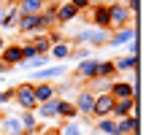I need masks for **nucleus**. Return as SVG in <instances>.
Returning <instances> with one entry per match:
<instances>
[{
    "mask_svg": "<svg viewBox=\"0 0 157 135\" xmlns=\"http://www.w3.org/2000/svg\"><path fill=\"white\" fill-rule=\"evenodd\" d=\"M44 6H46V0H19L16 3L19 14H41Z\"/></svg>",
    "mask_w": 157,
    "mask_h": 135,
    "instance_id": "nucleus-25",
    "label": "nucleus"
},
{
    "mask_svg": "<svg viewBox=\"0 0 157 135\" xmlns=\"http://www.w3.org/2000/svg\"><path fill=\"white\" fill-rule=\"evenodd\" d=\"M127 8H130V14H133V19H138V11H141V0H122Z\"/></svg>",
    "mask_w": 157,
    "mask_h": 135,
    "instance_id": "nucleus-34",
    "label": "nucleus"
},
{
    "mask_svg": "<svg viewBox=\"0 0 157 135\" xmlns=\"http://www.w3.org/2000/svg\"><path fill=\"white\" fill-rule=\"evenodd\" d=\"M133 38H138V22H130V24L119 27V30H111L106 46H127Z\"/></svg>",
    "mask_w": 157,
    "mask_h": 135,
    "instance_id": "nucleus-4",
    "label": "nucleus"
},
{
    "mask_svg": "<svg viewBox=\"0 0 157 135\" xmlns=\"http://www.w3.org/2000/svg\"><path fill=\"white\" fill-rule=\"evenodd\" d=\"M71 57H73V60H87V57H92V49H90V46H84V49H73V51H71Z\"/></svg>",
    "mask_w": 157,
    "mask_h": 135,
    "instance_id": "nucleus-33",
    "label": "nucleus"
},
{
    "mask_svg": "<svg viewBox=\"0 0 157 135\" xmlns=\"http://www.w3.org/2000/svg\"><path fill=\"white\" fill-rule=\"evenodd\" d=\"M22 68H27V70H38V68H46L49 65V54H35V57H30V60L19 62Z\"/></svg>",
    "mask_w": 157,
    "mask_h": 135,
    "instance_id": "nucleus-28",
    "label": "nucleus"
},
{
    "mask_svg": "<svg viewBox=\"0 0 157 135\" xmlns=\"http://www.w3.org/2000/svg\"><path fill=\"white\" fill-rule=\"evenodd\" d=\"M57 130H60V135H84L76 119H71V122H60V124H57Z\"/></svg>",
    "mask_w": 157,
    "mask_h": 135,
    "instance_id": "nucleus-29",
    "label": "nucleus"
},
{
    "mask_svg": "<svg viewBox=\"0 0 157 135\" xmlns=\"http://www.w3.org/2000/svg\"><path fill=\"white\" fill-rule=\"evenodd\" d=\"M98 3H103V6H111V3H117V0H98Z\"/></svg>",
    "mask_w": 157,
    "mask_h": 135,
    "instance_id": "nucleus-41",
    "label": "nucleus"
},
{
    "mask_svg": "<svg viewBox=\"0 0 157 135\" xmlns=\"http://www.w3.org/2000/svg\"><path fill=\"white\" fill-rule=\"evenodd\" d=\"M109 95L114 100H127V97H138V89H136L130 81H125V78H117V81H111Z\"/></svg>",
    "mask_w": 157,
    "mask_h": 135,
    "instance_id": "nucleus-7",
    "label": "nucleus"
},
{
    "mask_svg": "<svg viewBox=\"0 0 157 135\" xmlns=\"http://www.w3.org/2000/svg\"><path fill=\"white\" fill-rule=\"evenodd\" d=\"M130 114H138V97H127V100H114L111 108V119H125Z\"/></svg>",
    "mask_w": 157,
    "mask_h": 135,
    "instance_id": "nucleus-11",
    "label": "nucleus"
},
{
    "mask_svg": "<svg viewBox=\"0 0 157 135\" xmlns=\"http://www.w3.org/2000/svg\"><path fill=\"white\" fill-rule=\"evenodd\" d=\"M19 46H22V62L38 54V51H35V46H33V41H25V43H19Z\"/></svg>",
    "mask_w": 157,
    "mask_h": 135,
    "instance_id": "nucleus-31",
    "label": "nucleus"
},
{
    "mask_svg": "<svg viewBox=\"0 0 157 135\" xmlns=\"http://www.w3.org/2000/svg\"><path fill=\"white\" fill-rule=\"evenodd\" d=\"M0 3H3V6H6V8H8V6H16V3H19V0H0Z\"/></svg>",
    "mask_w": 157,
    "mask_h": 135,
    "instance_id": "nucleus-40",
    "label": "nucleus"
},
{
    "mask_svg": "<svg viewBox=\"0 0 157 135\" xmlns=\"http://www.w3.org/2000/svg\"><path fill=\"white\" fill-rule=\"evenodd\" d=\"M16 116H19V122H22L25 135H35L38 130H41V119L35 116V111H19Z\"/></svg>",
    "mask_w": 157,
    "mask_h": 135,
    "instance_id": "nucleus-16",
    "label": "nucleus"
},
{
    "mask_svg": "<svg viewBox=\"0 0 157 135\" xmlns=\"http://www.w3.org/2000/svg\"><path fill=\"white\" fill-rule=\"evenodd\" d=\"M30 41H33V46H35V51H38V54H49V49H52V41H49L46 32H38V35H33Z\"/></svg>",
    "mask_w": 157,
    "mask_h": 135,
    "instance_id": "nucleus-27",
    "label": "nucleus"
},
{
    "mask_svg": "<svg viewBox=\"0 0 157 135\" xmlns=\"http://www.w3.org/2000/svg\"><path fill=\"white\" fill-rule=\"evenodd\" d=\"M54 16H57V24H71V22L78 16V11L71 6V3H57V8H54Z\"/></svg>",
    "mask_w": 157,
    "mask_h": 135,
    "instance_id": "nucleus-20",
    "label": "nucleus"
},
{
    "mask_svg": "<svg viewBox=\"0 0 157 135\" xmlns=\"http://www.w3.org/2000/svg\"><path fill=\"white\" fill-rule=\"evenodd\" d=\"M73 105H76L78 116H92L95 92H92V89H78V92H76V97H73Z\"/></svg>",
    "mask_w": 157,
    "mask_h": 135,
    "instance_id": "nucleus-9",
    "label": "nucleus"
},
{
    "mask_svg": "<svg viewBox=\"0 0 157 135\" xmlns=\"http://www.w3.org/2000/svg\"><path fill=\"white\" fill-rule=\"evenodd\" d=\"M0 62L11 65V68H19V62H22V46L19 43H6L3 51H0Z\"/></svg>",
    "mask_w": 157,
    "mask_h": 135,
    "instance_id": "nucleus-13",
    "label": "nucleus"
},
{
    "mask_svg": "<svg viewBox=\"0 0 157 135\" xmlns=\"http://www.w3.org/2000/svg\"><path fill=\"white\" fill-rule=\"evenodd\" d=\"M71 51H73V43L71 41H57V43H52V49H49V60L65 62V60H71Z\"/></svg>",
    "mask_w": 157,
    "mask_h": 135,
    "instance_id": "nucleus-15",
    "label": "nucleus"
},
{
    "mask_svg": "<svg viewBox=\"0 0 157 135\" xmlns=\"http://www.w3.org/2000/svg\"><path fill=\"white\" fill-rule=\"evenodd\" d=\"M57 100H60V97H52V100H46V103H38L35 105V116L44 119V122L57 119Z\"/></svg>",
    "mask_w": 157,
    "mask_h": 135,
    "instance_id": "nucleus-19",
    "label": "nucleus"
},
{
    "mask_svg": "<svg viewBox=\"0 0 157 135\" xmlns=\"http://www.w3.org/2000/svg\"><path fill=\"white\" fill-rule=\"evenodd\" d=\"M3 116H6V111H0V119H3Z\"/></svg>",
    "mask_w": 157,
    "mask_h": 135,
    "instance_id": "nucleus-44",
    "label": "nucleus"
},
{
    "mask_svg": "<svg viewBox=\"0 0 157 135\" xmlns=\"http://www.w3.org/2000/svg\"><path fill=\"white\" fill-rule=\"evenodd\" d=\"M8 103H14V87H0V105H8Z\"/></svg>",
    "mask_w": 157,
    "mask_h": 135,
    "instance_id": "nucleus-32",
    "label": "nucleus"
},
{
    "mask_svg": "<svg viewBox=\"0 0 157 135\" xmlns=\"http://www.w3.org/2000/svg\"><path fill=\"white\" fill-rule=\"evenodd\" d=\"M52 87H54V97H65V95H68V92L73 89V87H71V84H68V81H63V78H60V81H54V84H52Z\"/></svg>",
    "mask_w": 157,
    "mask_h": 135,
    "instance_id": "nucleus-30",
    "label": "nucleus"
},
{
    "mask_svg": "<svg viewBox=\"0 0 157 135\" xmlns=\"http://www.w3.org/2000/svg\"><path fill=\"white\" fill-rule=\"evenodd\" d=\"M138 133V114H130L125 119L114 122V135H133Z\"/></svg>",
    "mask_w": 157,
    "mask_h": 135,
    "instance_id": "nucleus-14",
    "label": "nucleus"
},
{
    "mask_svg": "<svg viewBox=\"0 0 157 135\" xmlns=\"http://www.w3.org/2000/svg\"><path fill=\"white\" fill-rule=\"evenodd\" d=\"M22 122L16 114H6L3 119H0V135H22Z\"/></svg>",
    "mask_w": 157,
    "mask_h": 135,
    "instance_id": "nucleus-18",
    "label": "nucleus"
},
{
    "mask_svg": "<svg viewBox=\"0 0 157 135\" xmlns=\"http://www.w3.org/2000/svg\"><path fill=\"white\" fill-rule=\"evenodd\" d=\"M14 103L22 108V111H35V84L33 81H22V84H14Z\"/></svg>",
    "mask_w": 157,
    "mask_h": 135,
    "instance_id": "nucleus-1",
    "label": "nucleus"
},
{
    "mask_svg": "<svg viewBox=\"0 0 157 135\" xmlns=\"http://www.w3.org/2000/svg\"><path fill=\"white\" fill-rule=\"evenodd\" d=\"M73 76H76L78 81L90 84L92 78H98V60H95V57H87V60H78V65L73 68Z\"/></svg>",
    "mask_w": 157,
    "mask_h": 135,
    "instance_id": "nucleus-5",
    "label": "nucleus"
},
{
    "mask_svg": "<svg viewBox=\"0 0 157 135\" xmlns=\"http://www.w3.org/2000/svg\"><path fill=\"white\" fill-rule=\"evenodd\" d=\"M98 78H106V81H117L119 73L114 68V60H98Z\"/></svg>",
    "mask_w": 157,
    "mask_h": 135,
    "instance_id": "nucleus-23",
    "label": "nucleus"
},
{
    "mask_svg": "<svg viewBox=\"0 0 157 135\" xmlns=\"http://www.w3.org/2000/svg\"><path fill=\"white\" fill-rule=\"evenodd\" d=\"M19 8L16 6H8L6 11H3V16H0V30H16V22H19Z\"/></svg>",
    "mask_w": 157,
    "mask_h": 135,
    "instance_id": "nucleus-21",
    "label": "nucleus"
},
{
    "mask_svg": "<svg viewBox=\"0 0 157 135\" xmlns=\"http://www.w3.org/2000/svg\"><path fill=\"white\" fill-rule=\"evenodd\" d=\"M114 122L111 116H103V119H95V135H114Z\"/></svg>",
    "mask_w": 157,
    "mask_h": 135,
    "instance_id": "nucleus-26",
    "label": "nucleus"
},
{
    "mask_svg": "<svg viewBox=\"0 0 157 135\" xmlns=\"http://www.w3.org/2000/svg\"><path fill=\"white\" fill-rule=\"evenodd\" d=\"M111 108H114V97H111L109 92H98L95 95V105H92V119L111 116Z\"/></svg>",
    "mask_w": 157,
    "mask_h": 135,
    "instance_id": "nucleus-10",
    "label": "nucleus"
},
{
    "mask_svg": "<svg viewBox=\"0 0 157 135\" xmlns=\"http://www.w3.org/2000/svg\"><path fill=\"white\" fill-rule=\"evenodd\" d=\"M11 70H14V68H11V65H6V62H0V76H6V73H11Z\"/></svg>",
    "mask_w": 157,
    "mask_h": 135,
    "instance_id": "nucleus-39",
    "label": "nucleus"
},
{
    "mask_svg": "<svg viewBox=\"0 0 157 135\" xmlns=\"http://www.w3.org/2000/svg\"><path fill=\"white\" fill-rule=\"evenodd\" d=\"M130 22H138V19H133L130 8H127L122 0H117V3L109 6V30H119V27H125Z\"/></svg>",
    "mask_w": 157,
    "mask_h": 135,
    "instance_id": "nucleus-3",
    "label": "nucleus"
},
{
    "mask_svg": "<svg viewBox=\"0 0 157 135\" xmlns=\"http://www.w3.org/2000/svg\"><path fill=\"white\" fill-rule=\"evenodd\" d=\"M3 46H6V38H3V35H0V51H3Z\"/></svg>",
    "mask_w": 157,
    "mask_h": 135,
    "instance_id": "nucleus-42",
    "label": "nucleus"
},
{
    "mask_svg": "<svg viewBox=\"0 0 157 135\" xmlns=\"http://www.w3.org/2000/svg\"><path fill=\"white\" fill-rule=\"evenodd\" d=\"M71 119H78V111L73 100H68V97H60L57 100V122H71Z\"/></svg>",
    "mask_w": 157,
    "mask_h": 135,
    "instance_id": "nucleus-17",
    "label": "nucleus"
},
{
    "mask_svg": "<svg viewBox=\"0 0 157 135\" xmlns=\"http://www.w3.org/2000/svg\"><path fill=\"white\" fill-rule=\"evenodd\" d=\"M3 11H6V6H3V3H0V16H3Z\"/></svg>",
    "mask_w": 157,
    "mask_h": 135,
    "instance_id": "nucleus-43",
    "label": "nucleus"
},
{
    "mask_svg": "<svg viewBox=\"0 0 157 135\" xmlns=\"http://www.w3.org/2000/svg\"><path fill=\"white\" fill-rule=\"evenodd\" d=\"M16 30L22 32V35H38V32H44V27H41V19H38V14H22L19 16V22H16Z\"/></svg>",
    "mask_w": 157,
    "mask_h": 135,
    "instance_id": "nucleus-8",
    "label": "nucleus"
},
{
    "mask_svg": "<svg viewBox=\"0 0 157 135\" xmlns=\"http://www.w3.org/2000/svg\"><path fill=\"white\" fill-rule=\"evenodd\" d=\"M90 84H92V87H98L100 92H109V87H111V81H106V78H92Z\"/></svg>",
    "mask_w": 157,
    "mask_h": 135,
    "instance_id": "nucleus-37",
    "label": "nucleus"
},
{
    "mask_svg": "<svg viewBox=\"0 0 157 135\" xmlns=\"http://www.w3.org/2000/svg\"><path fill=\"white\" fill-rule=\"evenodd\" d=\"M109 32L111 30H103V27H84L76 32V43H87L90 49H103L109 43Z\"/></svg>",
    "mask_w": 157,
    "mask_h": 135,
    "instance_id": "nucleus-2",
    "label": "nucleus"
},
{
    "mask_svg": "<svg viewBox=\"0 0 157 135\" xmlns=\"http://www.w3.org/2000/svg\"><path fill=\"white\" fill-rule=\"evenodd\" d=\"M38 135H60L57 127H46V130H38Z\"/></svg>",
    "mask_w": 157,
    "mask_h": 135,
    "instance_id": "nucleus-38",
    "label": "nucleus"
},
{
    "mask_svg": "<svg viewBox=\"0 0 157 135\" xmlns=\"http://www.w3.org/2000/svg\"><path fill=\"white\" fill-rule=\"evenodd\" d=\"M87 11H90V24H92V27H103V30H109V6H103V3H92Z\"/></svg>",
    "mask_w": 157,
    "mask_h": 135,
    "instance_id": "nucleus-12",
    "label": "nucleus"
},
{
    "mask_svg": "<svg viewBox=\"0 0 157 135\" xmlns=\"http://www.w3.org/2000/svg\"><path fill=\"white\" fill-rule=\"evenodd\" d=\"M22 135H25V133H22Z\"/></svg>",
    "mask_w": 157,
    "mask_h": 135,
    "instance_id": "nucleus-45",
    "label": "nucleus"
},
{
    "mask_svg": "<svg viewBox=\"0 0 157 135\" xmlns=\"http://www.w3.org/2000/svg\"><path fill=\"white\" fill-rule=\"evenodd\" d=\"M68 73V68H63V62H57V65H52V68H38L35 73H33V81H49V84H54V81H60L63 76Z\"/></svg>",
    "mask_w": 157,
    "mask_h": 135,
    "instance_id": "nucleus-6",
    "label": "nucleus"
},
{
    "mask_svg": "<svg viewBox=\"0 0 157 135\" xmlns=\"http://www.w3.org/2000/svg\"><path fill=\"white\" fill-rule=\"evenodd\" d=\"M138 51H141V43H138V38H133V41L125 46V54H133V57H138Z\"/></svg>",
    "mask_w": 157,
    "mask_h": 135,
    "instance_id": "nucleus-35",
    "label": "nucleus"
},
{
    "mask_svg": "<svg viewBox=\"0 0 157 135\" xmlns=\"http://www.w3.org/2000/svg\"><path fill=\"white\" fill-rule=\"evenodd\" d=\"M114 68H117V73H133V70H138V57L122 54V57L114 60Z\"/></svg>",
    "mask_w": 157,
    "mask_h": 135,
    "instance_id": "nucleus-22",
    "label": "nucleus"
},
{
    "mask_svg": "<svg viewBox=\"0 0 157 135\" xmlns=\"http://www.w3.org/2000/svg\"><path fill=\"white\" fill-rule=\"evenodd\" d=\"M33 84H35V100L38 103H46V100L54 97V87L49 81H33Z\"/></svg>",
    "mask_w": 157,
    "mask_h": 135,
    "instance_id": "nucleus-24",
    "label": "nucleus"
},
{
    "mask_svg": "<svg viewBox=\"0 0 157 135\" xmlns=\"http://www.w3.org/2000/svg\"><path fill=\"white\" fill-rule=\"evenodd\" d=\"M68 3H71V6H73V8H76L78 14H81V11H87V8H90V6H92V0H68Z\"/></svg>",
    "mask_w": 157,
    "mask_h": 135,
    "instance_id": "nucleus-36",
    "label": "nucleus"
}]
</instances>
